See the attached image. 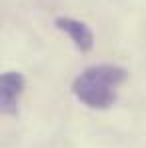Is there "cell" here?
Instances as JSON below:
<instances>
[{"label":"cell","instance_id":"obj_1","mask_svg":"<svg viewBox=\"0 0 146 148\" xmlns=\"http://www.w3.org/2000/svg\"><path fill=\"white\" fill-rule=\"evenodd\" d=\"M128 72L116 64H96L86 68L82 74L76 76L72 82L74 96L94 110H106L114 106L116 90L126 80Z\"/></svg>","mask_w":146,"mask_h":148},{"label":"cell","instance_id":"obj_2","mask_svg":"<svg viewBox=\"0 0 146 148\" xmlns=\"http://www.w3.org/2000/svg\"><path fill=\"white\" fill-rule=\"evenodd\" d=\"M24 76L20 72H4L0 80V106L4 114H16L18 100L24 90Z\"/></svg>","mask_w":146,"mask_h":148},{"label":"cell","instance_id":"obj_3","mask_svg":"<svg viewBox=\"0 0 146 148\" xmlns=\"http://www.w3.org/2000/svg\"><path fill=\"white\" fill-rule=\"evenodd\" d=\"M54 24L58 30L66 32L70 36V40L74 42V46L80 50V52H90L94 46V34L88 26L76 18H68V16H58L54 20Z\"/></svg>","mask_w":146,"mask_h":148}]
</instances>
